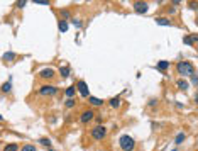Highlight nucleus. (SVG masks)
<instances>
[{"mask_svg": "<svg viewBox=\"0 0 198 151\" xmlns=\"http://www.w3.org/2000/svg\"><path fill=\"white\" fill-rule=\"evenodd\" d=\"M176 70L181 77H191L195 73V66L190 61H180V63H176Z\"/></svg>", "mask_w": 198, "mask_h": 151, "instance_id": "f257e3e1", "label": "nucleus"}, {"mask_svg": "<svg viewBox=\"0 0 198 151\" xmlns=\"http://www.w3.org/2000/svg\"><path fill=\"white\" fill-rule=\"evenodd\" d=\"M119 146H120L122 151H134L136 149V141L127 134H122L120 139H119Z\"/></svg>", "mask_w": 198, "mask_h": 151, "instance_id": "f03ea898", "label": "nucleus"}, {"mask_svg": "<svg viewBox=\"0 0 198 151\" xmlns=\"http://www.w3.org/2000/svg\"><path fill=\"white\" fill-rule=\"evenodd\" d=\"M91 138L97 139V141H102V139L107 138V127L105 126H97V127H93L91 129Z\"/></svg>", "mask_w": 198, "mask_h": 151, "instance_id": "7ed1b4c3", "label": "nucleus"}, {"mask_svg": "<svg viewBox=\"0 0 198 151\" xmlns=\"http://www.w3.org/2000/svg\"><path fill=\"white\" fill-rule=\"evenodd\" d=\"M75 88L80 92V95H81V97H85V99H88V97H90V88H88V85H86L85 80H80V82H78V85L75 87Z\"/></svg>", "mask_w": 198, "mask_h": 151, "instance_id": "20e7f679", "label": "nucleus"}, {"mask_svg": "<svg viewBox=\"0 0 198 151\" xmlns=\"http://www.w3.org/2000/svg\"><path fill=\"white\" fill-rule=\"evenodd\" d=\"M58 88L54 85H43L39 88V95H43V97H49V95H56Z\"/></svg>", "mask_w": 198, "mask_h": 151, "instance_id": "39448f33", "label": "nucleus"}, {"mask_svg": "<svg viewBox=\"0 0 198 151\" xmlns=\"http://www.w3.org/2000/svg\"><path fill=\"white\" fill-rule=\"evenodd\" d=\"M132 9L136 10V14H146L147 10H149V5H147L146 2H134Z\"/></svg>", "mask_w": 198, "mask_h": 151, "instance_id": "423d86ee", "label": "nucleus"}, {"mask_svg": "<svg viewBox=\"0 0 198 151\" xmlns=\"http://www.w3.org/2000/svg\"><path fill=\"white\" fill-rule=\"evenodd\" d=\"M54 75H56V71L53 68H44L39 71V78H43V80H53Z\"/></svg>", "mask_w": 198, "mask_h": 151, "instance_id": "0eeeda50", "label": "nucleus"}, {"mask_svg": "<svg viewBox=\"0 0 198 151\" xmlns=\"http://www.w3.org/2000/svg\"><path fill=\"white\" fill-rule=\"evenodd\" d=\"M95 119V112L91 110V109H88V110H85V112L81 114V117H80V121H81V124H88V122H91Z\"/></svg>", "mask_w": 198, "mask_h": 151, "instance_id": "6e6552de", "label": "nucleus"}, {"mask_svg": "<svg viewBox=\"0 0 198 151\" xmlns=\"http://www.w3.org/2000/svg\"><path fill=\"white\" fill-rule=\"evenodd\" d=\"M196 41H198L196 34H190V36H185V38H183V43H185V44H188V46H191V44H195Z\"/></svg>", "mask_w": 198, "mask_h": 151, "instance_id": "1a4fd4ad", "label": "nucleus"}, {"mask_svg": "<svg viewBox=\"0 0 198 151\" xmlns=\"http://www.w3.org/2000/svg\"><path fill=\"white\" fill-rule=\"evenodd\" d=\"M68 27H69L68 21H63V19H59V21H58V29H59V32H66V31H68Z\"/></svg>", "mask_w": 198, "mask_h": 151, "instance_id": "9d476101", "label": "nucleus"}, {"mask_svg": "<svg viewBox=\"0 0 198 151\" xmlns=\"http://www.w3.org/2000/svg\"><path fill=\"white\" fill-rule=\"evenodd\" d=\"M108 104H110V107L112 109H119L120 107V104H122V100H120V97H113V99L108 100Z\"/></svg>", "mask_w": 198, "mask_h": 151, "instance_id": "9b49d317", "label": "nucleus"}, {"mask_svg": "<svg viewBox=\"0 0 198 151\" xmlns=\"http://www.w3.org/2000/svg\"><path fill=\"white\" fill-rule=\"evenodd\" d=\"M88 100H90V104L93 105V107H102V105H104V100L97 99V97H88Z\"/></svg>", "mask_w": 198, "mask_h": 151, "instance_id": "f8f14e48", "label": "nucleus"}, {"mask_svg": "<svg viewBox=\"0 0 198 151\" xmlns=\"http://www.w3.org/2000/svg\"><path fill=\"white\" fill-rule=\"evenodd\" d=\"M176 85H178V88H180V90H183V92H186V90L190 88V83L186 82V80H178Z\"/></svg>", "mask_w": 198, "mask_h": 151, "instance_id": "ddd939ff", "label": "nucleus"}, {"mask_svg": "<svg viewBox=\"0 0 198 151\" xmlns=\"http://www.w3.org/2000/svg\"><path fill=\"white\" fill-rule=\"evenodd\" d=\"M0 90H2V94H10V90H12V82H10V80H7V82L2 85V88H0Z\"/></svg>", "mask_w": 198, "mask_h": 151, "instance_id": "4468645a", "label": "nucleus"}, {"mask_svg": "<svg viewBox=\"0 0 198 151\" xmlns=\"http://www.w3.org/2000/svg\"><path fill=\"white\" fill-rule=\"evenodd\" d=\"M156 24H159V26H171V21L168 17H156Z\"/></svg>", "mask_w": 198, "mask_h": 151, "instance_id": "2eb2a0df", "label": "nucleus"}, {"mask_svg": "<svg viewBox=\"0 0 198 151\" xmlns=\"http://www.w3.org/2000/svg\"><path fill=\"white\" fill-rule=\"evenodd\" d=\"M69 73H71L69 66H61V68H59V75H61L63 78H68V77H69Z\"/></svg>", "mask_w": 198, "mask_h": 151, "instance_id": "dca6fc26", "label": "nucleus"}, {"mask_svg": "<svg viewBox=\"0 0 198 151\" xmlns=\"http://www.w3.org/2000/svg\"><path fill=\"white\" fill-rule=\"evenodd\" d=\"M156 68H158V70H163V71H166V70L169 68V61H158Z\"/></svg>", "mask_w": 198, "mask_h": 151, "instance_id": "f3484780", "label": "nucleus"}, {"mask_svg": "<svg viewBox=\"0 0 198 151\" xmlns=\"http://www.w3.org/2000/svg\"><path fill=\"white\" fill-rule=\"evenodd\" d=\"M65 94H66V97H68V99H73V97H75V94H76V88H75V87L71 85V87H68V88H66V92H65Z\"/></svg>", "mask_w": 198, "mask_h": 151, "instance_id": "a211bd4d", "label": "nucleus"}, {"mask_svg": "<svg viewBox=\"0 0 198 151\" xmlns=\"http://www.w3.org/2000/svg\"><path fill=\"white\" fill-rule=\"evenodd\" d=\"M15 56H17V54H15L14 51H7L4 54V61H14L15 60Z\"/></svg>", "mask_w": 198, "mask_h": 151, "instance_id": "6ab92c4d", "label": "nucleus"}, {"mask_svg": "<svg viewBox=\"0 0 198 151\" xmlns=\"http://www.w3.org/2000/svg\"><path fill=\"white\" fill-rule=\"evenodd\" d=\"M4 151H19V144H15V143H10V144H7V146L4 148Z\"/></svg>", "mask_w": 198, "mask_h": 151, "instance_id": "aec40b11", "label": "nucleus"}, {"mask_svg": "<svg viewBox=\"0 0 198 151\" xmlns=\"http://www.w3.org/2000/svg\"><path fill=\"white\" fill-rule=\"evenodd\" d=\"M21 151H37V148L34 144H24V146H21Z\"/></svg>", "mask_w": 198, "mask_h": 151, "instance_id": "412c9836", "label": "nucleus"}, {"mask_svg": "<svg viewBox=\"0 0 198 151\" xmlns=\"http://www.w3.org/2000/svg\"><path fill=\"white\" fill-rule=\"evenodd\" d=\"M185 138H186L185 133H180V134L176 136V139H174V144H181V143L185 141Z\"/></svg>", "mask_w": 198, "mask_h": 151, "instance_id": "4be33fe9", "label": "nucleus"}, {"mask_svg": "<svg viewBox=\"0 0 198 151\" xmlns=\"http://www.w3.org/2000/svg\"><path fill=\"white\" fill-rule=\"evenodd\" d=\"M39 144H43V146H46V148H51V141L47 138H41L39 139Z\"/></svg>", "mask_w": 198, "mask_h": 151, "instance_id": "5701e85b", "label": "nucleus"}, {"mask_svg": "<svg viewBox=\"0 0 198 151\" xmlns=\"http://www.w3.org/2000/svg\"><path fill=\"white\" fill-rule=\"evenodd\" d=\"M65 105H66L68 109H73V107H75V100H73V99H68V100H66V104H65Z\"/></svg>", "mask_w": 198, "mask_h": 151, "instance_id": "b1692460", "label": "nucleus"}, {"mask_svg": "<svg viewBox=\"0 0 198 151\" xmlns=\"http://www.w3.org/2000/svg\"><path fill=\"white\" fill-rule=\"evenodd\" d=\"M71 24H73V26H76V27H81V26H83L80 19H71Z\"/></svg>", "mask_w": 198, "mask_h": 151, "instance_id": "393cba45", "label": "nucleus"}, {"mask_svg": "<svg viewBox=\"0 0 198 151\" xmlns=\"http://www.w3.org/2000/svg\"><path fill=\"white\" fill-rule=\"evenodd\" d=\"M19 7V9H24V7H26V0H19L17 4H15Z\"/></svg>", "mask_w": 198, "mask_h": 151, "instance_id": "a878e982", "label": "nucleus"}, {"mask_svg": "<svg viewBox=\"0 0 198 151\" xmlns=\"http://www.w3.org/2000/svg\"><path fill=\"white\" fill-rule=\"evenodd\" d=\"M36 5H49V2H44V0H36Z\"/></svg>", "mask_w": 198, "mask_h": 151, "instance_id": "bb28decb", "label": "nucleus"}, {"mask_svg": "<svg viewBox=\"0 0 198 151\" xmlns=\"http://www.w3.org/2000/svg\"><path fill=\"white\" fill-rule=\"evenodd\" d=\"M191 83H193V85H196V83H198V77H196V75H191Z\"/></svg>", "mask_w": 198, "mask_h": 151, "instance_id": "cd10ccee", "label": "nucleus"}, {"mask_svg": "<svg viewBox=\"0 0 198 151\" xmlns=\"http://www.w3.org/2000/svg\"><path fill=\"white\" fill-rule=\"evenodd\" d=\"M66 19H69V12L68 10H63V21H66Z\"/></svg>", "mask_w": 198, "mask_h": 151, "instance_id": "c85d7f7f", "label": "nucleus"}, {"mask_svg": "<svg viewBox=\"0 0 198 151\" xmlns=\"http://www.w3.org/2000/svg\"><path fill=\"white\" fill-rule=\"evenodd\" d=\"M47 149H49V151H54V149H53V148H47Z\"/></svg>", "mask_w": 198, "mask_h": 151, "instance_id": "c756f323", "label": "nucleus"}, {"mask_svg": "<svg viewBox=\"0 0 198 151\" xmlns=\"http://www.w3.org/2000/svg\"><path fill=\"white\" fill-rule=\"evenodd\" d=\"M0 121H4V117H2V116H0Z\"/></svg>", "mask_w": 198, "mask_h": 151, "instance_id": "7c9ffc66", "label": "nucleus"}]
</instances>
